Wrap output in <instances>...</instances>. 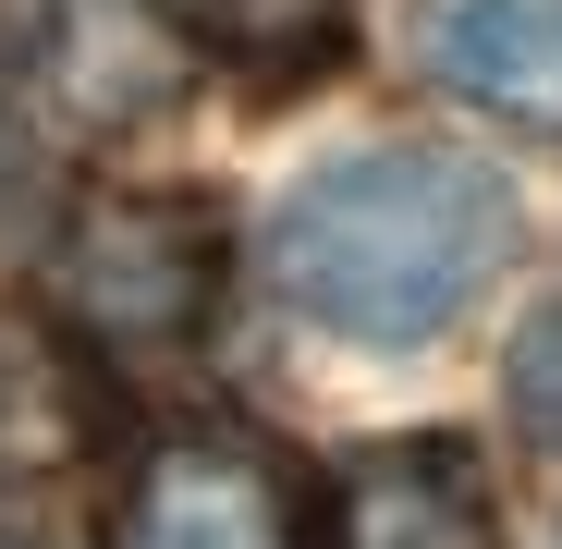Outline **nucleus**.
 Here are the masks:
<instances>
[{
    "instance_id": "f257e3e1",
    "label": "nucleus",
    "mask_w": 562,
    "mask_h": 549,
    "mask_svg": "<svg viewBox=\"0 0 562 549\" xmlns=\"http://www.w3.org/2000/svg\"><path fill=\"white\" fill-rule=\"evenodd\" d=\"M514 183L464 147H355L318 159L269 220V282L342 342H440L514 268Z\"/></svg>"
},
{
    "instance_id": "f03ea898",
    "label": "nucleus",
    "mask_w": 562,
    "mask_h": 549,
    "mask_svg": "<svg viewBox=\"0 0 562 549\" xmlns=\"http://www.w3.org/2000/svg\"><path fill=\"white\" fill-rule=\"evenodd\" d=\"M61 330L86 342H123V354H171L221 318L233 282V244L196 196H99L61 232Z\"/></svg>"
},
{
    "instance_id": "7ed1b4c3",
    "label": "nucleus",
    "mask_w": 562,
    "mask_h": 549,
    "mask_svg": "<svg viewBox=\"0 0 562 549\" xmlns=\"http://www.w3.org/2000/svg\"><path fill=\"white\" fill-rule=\"evenodd\" d=\"M111 549H306V489L245 427H159L123 477Z\"/></svg>"
},
{
    "instance_id": "20e7f679",
    "label": "nucleus",
    "mask_w": 562,
    "mask_h": 549,
    "mask_svg": "<svg viewBox=\"0 0 562 549\" xmlns=\"http://www.w3.org/2000/svg\"><path fill=\"white\" fill-rule=\"evenodd\" d=\"M416 61L464 111L562 135V0H416Z\"/></svg>"
},
{
    "instance_id": "39448f33",
    "label": "nucleus",
    "mask_w": 562,
    "mask_h": 549,
    "mask_svg": "<svg viewBox=\"0 0 562 549\" xmlns=\"http://www.w3.org/2000/svg\"><path fill=\"white\" fill-rule=\"evenodd\" d=\"M330 549H502V501L464 439H380L342 477Z\"/></svg>"
},
{
    "instance_id": "423d86ee",
    "label": "nucleus",
    "mask_w": 562,
    "mask_h": 549,
    "mask_svg": "<svg viewBox=\"0 0 562 549\" xmlns=\"http://www.w3.org/2000/svg\"><path fill=\"white\" fill-rule=\"evenodd\" d=\"M147 25H159L171 49L221 61L233 85H257V99H294V85L342 73L355 0H147Z\"/></svg>"
},
{
    "instance_id": "0eeeda50",
    "label": "nucleus",
    "mask_w": 562,
    "mask_h": 549,
    "mask_svg": "<svg viewBox=\"0 0 562 549\" xmlns=\"http://www.w3.org/2000/svg\"><path fill=\"white\" fill-rule=\"evenodd\" d=\"M86 451V366L49 318H13L0 306V501L49 489Z\"/></svg>"
},
{
    "instance_id": "6e6552de",
    "label": "nucleus",
    "mask_w": 562,
    "mask_h": 549,
    "mask_svg": "<svg viewBox=\"0 0 562 549\" xmlns=\"http://www.w3.org/2000/svg\"><path fill=\"white\" fill-rule=\"evenodd\" d=\"M502 391H514V427L538 439V451H562V294L514 330V354H502Z\"/></svg>"
},
{
    "instance_id": "1a4fd4ad",
    "label": "nucleus",
    "mask_w": 562,
    "mask_h": 549,
    "mask_svg": "<svg viewBox=\"0 0 562 549\" xmlns=\"http://www.w3.org/2000/svg\"><path fill=\"white\" fill-rule=\"evenodd\" d=\"M25 183H37V135H25V99L0 85V220L25 208Z\"/></svg>"
},
{
    "instance_id": "9d476101",
    "label": "nucleus",
    "mask_w": 562,
    "mask_h": 549,
    "mask_svg": "<svg viewBox=\"0 0 562 549\" xmlns=\"http://www.w3.org/2000/svg\"><path fill=\"white\" fill-rule=\"evenodd\" d=\"M0 549H61L49 525H13V501H0Z\"/></svg>"
}]
</instances>
